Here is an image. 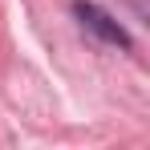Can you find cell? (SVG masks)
<instances>
[{
  "label": "cell",
  "instance_id": "1",
  "mask_svg": "<svg viewBox=\"0 0 150 150\" xmlns=\"http://www.w3.org/2000/svg\"><path fill=\"white\" fill-rule=\"evenodd\" d=\"M73 16L81 21V25L89 28L93 37H101L105 45H118V49H130L134 41H130V33H126L105 8H98V4H89V0H73Z\"/></svg>",
  "mask_w": 150,
  "mask_h": 150
}]
</instances>
